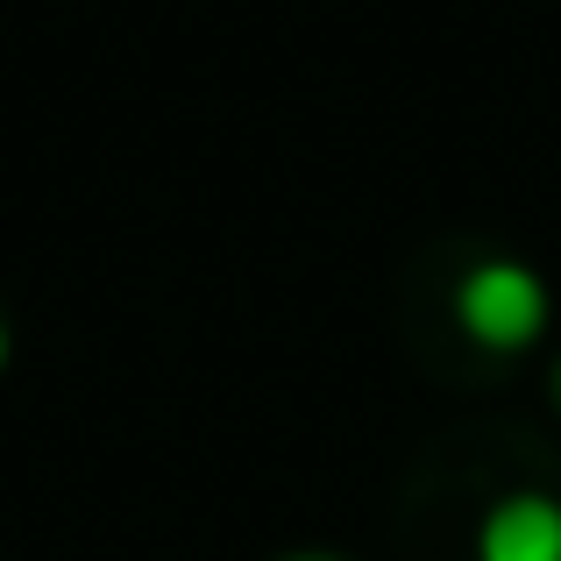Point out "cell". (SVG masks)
I'll return each mask as SVG.
<instances>
[{"label": "cell", "instance_id": "cell-1", "mask_svg": "<svg viewBox=\"0 0 561 561\" xmlns=\"http://www.w3.org/2000/svg\"><path fill=\"white\" fill-rule=\"evenodd\" d=\"M455 328L462 342H477L483 356H534L554 334V285L540 263L526 256H477L455 277Z\"/></svg>", "mask_w": 561, "mask_h": 561}, {"label": "cell", "instance_id": "cell-2", "mask_svg": "<svg viewBox=\"0 0 561 561\" xmlns=\"http://www.w3.org/2000/svg\"><path fill=\"white\" fill-rule=\"evenodd\" d=\"M469 561H561V497L548 483H512L477 512Z\"/></svg>", "mask_w": 561, "mask_h": 561}, {"label": "cell", "instance_id": "cell-3", "mask_svg": "<svg viewBox=\"0 0 561 561\" xmlns=\"http://www.w3.org/2000/svg\"><path fill=\"white\" fill-rule=\"evenodd\" d=\"M271 561H356V554H342V548H285V554H271Z\"/></svg>", "mask_w": 561, "mask_h": 561}, {"label": "cell", "instance_id": "cell-4", "mask_svg": "<svg viewBox=\"0 0 561 561\" xmlns=\"http://www.w3.org/2000/svg\"><path fill=\"white\" fill-rule=\"evenodd\" d=\"M8 363H14V328L0 320V377H8Z\"/></svg>", "mask_w": 561, "mask_h": 561}, {"label": "cell", "instance_id": "cell-5", "mask_svg": "<svg viewBox=\"0 0 561 561\" xmlns=\"http://www.w3.org/2000/svg\"><path fill=\"white\" fill-rule=\"evenodd\" d=\"M548 398H554V412H561V356L548 363Z\"/></svg>", "mask_w": 561, "mask_h": 561}]
</instances>
